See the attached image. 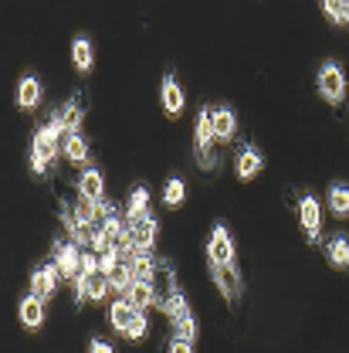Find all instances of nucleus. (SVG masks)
I'll return each mask as SVG.
<instances>
[{
	"instance_id": "5701e85b",
	"label": "nucleus",
	"mask_w": 349,
	"mask_h": 353,
	"mask_svg": "<svg viewBox=\"0 0 349 353\" xmlns=\"http://www.w3.org/2000/svg\"><path fill=\"white\" fill-rule=\"evenodd\" d=\"M329 208L336 218H346L349 214V187L346 183H332L329 187Z\"/></svg>"
},
{
	"instance_id": "c756f323",
	"label": "nucleus",
	"mask_w": 349,
	"mask_h": 353,
	"mask_svg": "<svg viewBox=\"0 0 349 353\" xmlns=\"http://www.w3.org/2000/svg\"><path fill=\"white\" fill-rule=\"evenodd\" d=\"M176 340H193L197 336V323H193V316H183V319H176Z\"/></svg>"
},
{
	"instance_id": "cd10ccee",
	"label": "nucleus",
	"mask_w": 349,
	"mask_h": 353,
	"mask_svg": "<svg viewBox=\"0 0 349 353\" xmlns=\"http://www.w3.org/2000/svg\"><path fill=\"white\" fill-rule=\"evenodd\" d=\"M149 333V319H146V312H136V319L129 323V330H126V340H142Z\"/></svg>"
},
{
	"instance_id": "dca6fc26",
	"label": "nucleus",
	"mask_w": 349,
	"mask_h": 353,
	"mask_svg": "<svg viewBox=\"0 0 349 353\" xmlns=\"http://www.w3.org/2000/svg\"><path fill=\"white\" fill-rule=\"evenodd\" d=\"M72 61H75L78 72H92V65H95V51H92V41H88L85 34H78L75 44H72Z\"/></svg>"
},
{
	"instance_id": "bb28decb",
	"label": "nucleus",
	"mask_w": 349,
	"mask_h": 353,
	"mask_svg": "<svg viewBox=\"0 0 349 353\" xmlns=\"http://www.w3.org/2000/svg\"><path fill=\"white\" fill-rule=\"evenodd\" d=\"M109 289H112L109 275L95 272V275H92V282H88V299H92V303H98V299H105V292H109Z\"/></svg>"
},
{
	"instance_id": "4468645a",
	"label": "nucleus",
	"mask_w": 349,
	"mask_h": 353,
	"mask_svg": "<svg viewBox=\"0 0 349 353\" xmlns=\"http://www.w3.org/2000/svg\"><path fill=\"white\" fill-rule=\"evenodd\" d=\"M21 323H24L28 330H38L44 323V299H38L34 292H31L28 299H21Z\"/></svg>"
},
{
	"instance_id": "7c9ffc66",
	"label": "nucleus",
	"mask_w": 349,
	"mask_h": 353,
	"mask_svg": "<svg viewBox=\"0 0 349 353\" xmlns=\"http://www.w3.org/2000/svg\"><path fill=\"white\" fill-rule=\"evenodd\" d=\"M322 10H326L332 21H339V14H343V0H322Z\"/></svg>"
},
{
	"instance_id": "aec40b11",
	"label": "nucleus",
	"mask_w": 349,
	"mask_h": 353,
	"mask_svg": "<svg viewBox=\"0 0 349 353\" xmlns=\"http://www.w3.org/2000/svg\"><path fill=\"white\" fill-rule=\"evenodd\" d=\"M160 309H163V312H167L173 323H176V319H183V316H190V303H187V296H183L180 289H176V292H170V296L160 303Z\"/></svg>"
},
{
	"instance_id": "6e6552de",
	"label": "nucleus",
	"mask_w": 349,
	"mask_h": 353,
	"mask_svg": "<svg viewBox=\"0 0 349 353\" xmlns=\"http://www.w3.org/2000/svg\"><path fill=\"white\" fill-rule=\"evenodd\" d=\"M299 221H302V231L308 234V241H319V231H322V211H319V201L308 194L299 201Z\"/></svg>"
},
{
	"instance_id": "f257e3e1",
	"label": "nucleus",
	"mask_w": 349,
	"mask_h": 353,
	"mask_svg": "<svg viewBox=\"0 0 349 353\" xmlns=\"http://www.w3.org/2000/svg\"><path fill=\"white\" fill-rule=\"evenodd\" d=\"M319 92L326 102H343L346 99V75L336 61H326L319 68Z\"/></svg>"
},
{
	"instance_id": "9b49d317",
	"label": "nucleus",
	"mask_w": 349,
	"mask_h": 353,
	"mask_svg": "<svg viewBox=\"0 0 349 353\" xmlns=\"http://www.w3.org/2000/svg\"><path fill=\"white\" fill-rule=\"evenodd\" d=\"M78 197H88V201H105V176L98 174L95 167L78 176Z\"/></svg>"
},
{
	"instance_id": "20e7f679",
	"label": "nucleus",
	"mask_w": 349,
	"mask_h": 353,
	"mask_svg": "<svg viewBox=\"0 0 349 353\" xmlns=\"http://www.w3.org/2000/svg\"><path fill=\"white\" fill-rule=\"evenodd\" d=\"M207 259L211 265H224V262H234V238L224 224H214L211 231V241H207Z\"/></svg>"
},
{
	"instance_id": "f03ea898",
	"label": "nucleus",
	"mask_w": 349,
	"mask_h": 353,
	"mask_svg": "<svg viewBox=\"0 0 349 353\" xmlns=\"http://www.w3.org/2000/svg\"><path fill=\"white\" fill-rule=\"evenodd\" d=\"M211 143H214V109L204 105V109L197 112V160H200L204 167H214Z\"/></svg>"
},
{
	"instance_id": "c85d7f7f",
	"label": "nucleus",
	"mask_w": 349,
	"mask_h": 353,
	"mask_svg": "<svg viewBox=\"0 0 349 353\" xmlns=\"http://www.w3.org/2000/svg\"><path fill=\"white\" fill-rule=\"evenodd\" d=\"M119 265H123V255H119L116 248H112V252H105V255H98V272H102V275H112Z\"/></svg>"
},
{
	"instance_id": "4be33fe9",
	"label": "nucleus",
	"mask_w": 349,
	"mask_h": 353,
	"mask_svg": "<svg viewBox=\"0 0 349 353\" xmlns=\"http://www.w3.org/2000/svg\"><path fill=\"white\" fill-rule=\"evenodd\" d=\"M61 119H65V130H68V136L82 130V119H85V109H82V102H78V99H72L68 105H61Z\"/></svg>"
},
{
	"instance_id": "2eb2a0df",
	"label": "nucleus",
	"mask_w": 349,
	"mask_h": 353,
	"mask_svg": "<svg viewBox=\"0 0 349 353\" xmlns=\"http://www.w3.org/2000/svg\"><path fill=\"white\" fill-rule=\"evenodd\" d=\"M38 102H41V82H38L34 75L21 79V85H17V105L28 112V109H34Z\"/></svg>"
},
{
	"instance_id": "72a5a7b5",
	"label": "nucleus",
	"mask_w": 349,
	"mask_h": 353,
	"mask_svg": "<svg viewBox=\"0 0 349 353\" xmlns=\"http://www.w3.org/2000/svg\"><path fill=\"white\" fill-rule=\"evenodd\" d=\"M339 24H349V0H343V14H339Z\"/></svg>"
},
{
	"instance_id": "423d86ee",
	"label": "nucleus",
	"mask_w": 349,
	"mask_h": 353,
	"mask_svg": "<svg viewBox=\"0 0 349 353\" xmlns=\"http://www.w3.org/2000/svg\"><path fill=\"white\" fill-rule=\"evenodd\" d=\"M54 265L61 268L65 279H75L82 272V248L75 241H58L54 245Z\"/></svg>"
},
{
	"instance_id": "473e14b6",
	"label": "nucleus",
	"mask_w": 349,
	"mask_h": 353,
	"mask_svg": "<svg viewBox=\"0 0 349 353\" xmlns=\"http://www.w3.org/2000/svg\"><path fill=\"white\" fill-rule=\"evenodd\" d=\"M88 353H116L105 340H92V347H88Z\"/></svg>"
},
{
	"instance_id": "1a4fd4ad",
	"label": "nucleus",
	"mask_w": 349,
	"mask_h": 353,
	"mask_svg": "<svg viewBox=\"0 0 349 353\" xmlns=\"http://www.w3.org/2000/svg\"><path fill=\"white\" fill-rule=\"evenodd\" d=\"M234 170L241 180H255V176L264 170V157L262 150H255V146H244L241 153H237V160H234Z\"/></svg>"
},
{
	"instance_id": "ddd939ff",
	"label": "nucleus",
	"mask_w": 349,
	"mask_h": 353,
	"mask_svg": "<svg viewBox=\"0 0 349 353\" xmlns=\"http://www.w3.org/2000/svg\"><path fill=\"white\" fill-rule=\"evenodd\" d=\"M126 299H129L139 312H146L149 306H156V289H153V282H139V279H136L129 285V292H126Z\"/></svg>"
},
{
	"instance_id": "f3484780",
	"label": "nucleus",
	"mask_w": 349,
	"mask_h": 353,
	"mask_svg": "<svg viewBox=\"0 0 349 353\" xmlns=\"http://www.w3.org/2000/svg\"><path fill=\"white\" fill-rule=\"evenodd\" d=\"M234 130H237V116L227 105H218L214 109V139H231Z\"/></svg>"
},
{
	"instance_id": "412c9836",
	"label": "nucleus",
	"mask_w": 349,
	"mask_h": 353,
	"mask_svg": "<svg viewBox=\"0 0 349 353\" xmlns=\"http://www.w3.org/2000/svg\"><path fill=\"white\" fill-rule=\"evenodd\" d=\"M65 160H72V163H85L88 160V143L82 132H72L65 139Z\"/></svg>"
},
{
	"instance_id": "393cba45",
	"label": "nucleus",
	"mask_w": 349,
	"mask_h": 353,
	"mask_svg": "<svg viewBox=\"0 0 349 353\" xmlns=\"http://www.w3.org/2000/svg\"><path fill=\"white\" fill-rule=\"evenodd\" d=\"M75 218H78V224H98V221H102V208H98V201L78 197V204H75Z\"/></svg>"
},
{
	"instance_id": "6ab92c4d",
	"label": "nucleus",
	"mask_w": 349,
	"mask_h": 353,
	"mask_svg": "<svg viewBox=\"0 0 349 353\" xmlns=\"http://www.w3.org/2000/svg\"><path fill=\"white\" fill-rule=\"evenodd\" d=\"M129 262H132V275H136L139 282H149V279H153V272H156L153 252H136V255H129Z\"/></svg>"
},
{
	"instance_id": "7ed1b4c3",
	"label": "nucleus",
	"mask_w": 349,
	"mask_h": 353,
	"mask_svg": "<svg viewBox=\"0 0 349 353\" xmlns=\"http://www.w3.org/2000/svg\"><path fill=\"white\" fill-rule=\"evenodd\" d=\"M126 224H129L132 252H153V245H156V231H160L156 218H153V214H146V218L126 221Z\"/></svg>"
},
{
	"instance_id": "39448f33",
	"label": "nucleus",
	"mask_w": 349,
	"mask_h": 353,
	"mask_svg": "<svg viewBox=\"0 0 349 353\" xmlns=\"http://www.w3.org/2000/svg\"><path fill=\"white\" fill-rule=\"evenodd\" d=\"M211 275H214V282H218L220 296L224 299H237L241 296V272H237V265L234 262H224V265H211Z\"/></svg>"
},
{
	"instance_id": "b1692460",
	"label": "nucleus",
	"mask_w": 349,
	"mask_h": 353,
	"mask_svg": "<svg viewBox=\"0 0 349 353\" xmlns=\"http://www.w3.org/2000/svg\"><path fill=\"white\" fill-rule=\"evenodd\" d=\"M326 255H329V262L336 265V268H349V238H332L329 245H326Z\"/></svg>"
},
{
	"instance_id": "9d476101",
	"label": "nucleus",
	"mask_w": 349,
	"mask_h": 353,
	"mask_svg": "<svg viewBox=\"0 0 349 353\" xmlns=\"http://www.w3.org/2000/svg\"><path fill=\"white\" fill-rule=\"evenodd\" d=\"M160 99H163V109H167V116H180V112H183V105H187V95H183L180 82L173 79V72H170V75H163Z\"/></svg>"
},
{
	"instance_id": "a878e982",
	"label": "nucleus",
	"mask_w": 349,
	"mask_h": 353,
	"mask_svg": "<svg viewBox=\"0 0 349 353\" xmlns=\"http://www.w3.org/2000/svg\"><path fill=\"white\" fill-rule=\"evenodd\" d=\"M183 201H187V183H183L180 176H173V180L163 187V204H167V208H180Z\"/></svg>"
},
{
	"instance_id": "2f4dec72",
	"label": "nucleus",
	"mask_w": 349,
	"mask_h": 353,
	"mask_svg": "<svg viewBox=\"0 0 349 353\" xmlns=\"http://www.w3.org/2000/svg\"><path fill=\"white\" fill-rule=\"evenodd\" d=\"M167 353H193V343H190V340H176L173 336V343H170Z\"/></svg>"
},
{
	"instance_id": "a211bd4d",
	"label": "nucleus",
	"mask_w": 349,
	"mask_h": 353,
	"mask_svg": "<svg viewBox=\"0 0 349 353\" xmlns=\"http://www.w3.org/2000/svg\"><path fill=\"white\" fill-rule=\"evenodd\" d=\"M149 214V190L146 187H136L129 194V208H126V221H139Z\"/></svg>"
},
{
	"instance_id": "0eeeda50",
	"label": "nucleus",
	"mask_w": 349,
	"mask_h": 353,
	"mask_svg": "<svg viewBox=\"0 0 349 353\" xmlns=\"http://www.w3.org/2000/svg\"><path fill=\"white\" fill-rule=\"evenodd\" d=\"M58 279H61V268L54 262L34 268V272H31V292H34L38 299H51L54 289H58Z\"/></svg>"
},
{
	"instance_id": "f8f14e48",
	"label": "nucleus",
	"mask_w": 349,
	"mask_h": 353,
	"mask_svg": "<svg viewBox=\"0 0 349 353\" xmlns=\"http://www.w3.org/2000/svg\"><path fill=\"white\" fill-rule=\"evenodd\" d=\"M136 312H139V309L132 306L126 296H119V299L112 303V309H109V323H112L119 333H126V330H129V323L136 319Z\"/></svg>"
}]
</instances>
